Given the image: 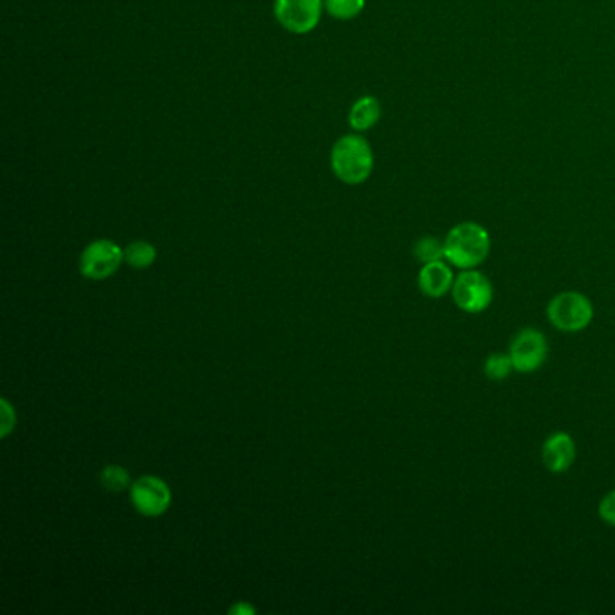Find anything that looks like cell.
<instances>
[{
	"instance_id": "6da1fadb",
	"label": "cell",
	"mask_w": 615,
	"mask_h": 615,
	"mask_svg": "<svg viewBox=\"0 0 615 615\" xmlns=\"http://www.w3.org/2000/svg\"><path fill=\"white\" fill-rule=\"evenodd\" d=\"M491 251L489 231L478 222H460L444 239V258L459 269H475Z\"/></svg>"
},
{
	"instance_id": "7a4b0ae2",
	"label": "cell",
	"mask_w": 615,
	"mask_h": 615,
	"mask_svg": "<svg viewBox=\"0 0 615 615\" xmlns=\"http://www.w3.org/2000/svg\"><path fill=\"white\" fill-rule=\"evenodd\" d=\"M331 166L341 183L356 186L365 183L374 170V152L367 139L347 134L332 147Z\"/></svg>"
},
{
	"instance_id": "3957f363",
	"label": "cell",
	"mask_w": 615,
	"mask_h": 615,
	"mask_svg": "<svg viewBox=\"0 0 615 615\" xmlns=\"http://www.w3.org/2000/svg\"><path fill=\"white\" fill-rule=\"evenodd\" d=\"M547 318L558 331L581 332L594 320V305L578 291L556 294L547 305Z\"/></svg>"
},
{
	"instance_id": "277c9868",
	"label": "cell",
	"mask_w": 615,
	"mask_h": 615,
	"mask_svg": "<svg viewBox=\"0 0 615 615\" xmlns=\"http://www.w3.org/2000/svg\"><path fill=\"white\" fill-rule=\"evenodd\" d=\"M495 289L491 280L477 269H462L455 276L451 298L460 311L469 314L484 313L493 302Z\"/></svg>"
},
{
	"instance_id": "5b68a950",
	"label": "cell",
	"mask_w": 615,
	"mask_h": 615,
	"mask_svg": "<svg viewBox=\"0 0 615 615\" xmlns=\"http://www.w3.org/2000/svg\"><path fill=\"white\" fill-rule=\"evenodd\" d=\"M507 354L513 361L516 372L533 374L547 361L549 343L543 332L533 327H525L511 340Z\"/></svg>"
},
{
	"instance_id": "8992f818",
	"label": "cell",
	"mask_w": 615,
	"mask_h": 615,
	"mask_svg": "<svg viewBox=\"0 0 615 615\" xmlns=\"http://www.w3.org/2000/svg\"><path fill=\"white\" fill-rule=\"evenodd\" d=\"M130 502L139 515L147 518H159L165 515L172 505V489L163 478L145 475L132 482Z\"/></svg>"
},
{
	"instance_id": "52a82bcc",
	"label": "cell",
	"mask_w": 615,
	"mask_h": 615,
	"mask_svg": "<svg viewBox=\"0 0 615 615\" xmlns=\"http://www.w3.org/2000/svg\"><path fill=\"white\" fill-rule=\"evenodd\" d=\"M125 262L123 249L109 239H98L83 249L80 271L89 280H105L114 275Z\"/></svg>"
},
{
	"instance_id": "ba28073f",
	"label": "cell",
	"mask_w": 615,
	"mask_h": 615,
	"mask_svg": "<svg viewBox=\"0 0 615 615\" xmlns=\"http://www.w3.org/2000/svg\"><path fill=\"white\" fill-rule=\"evenodd\" d=\"M323 0H275V17L294 35L311 33L322 19Z\"/></svg>"
},
{
	"instance_id": "9c48e42d",
	"label": "cell",
	"mask_w": 615,
	"mask_h": 615,
	"mask_svg": "<svg viewBox=\"0 0 615 615\" xmlns=\"http://www.w3.org/2000/svg\"><path fill=\"white\" fill-rule=\"evenodd\" d=\"M576 460V442L569 433H552L542 446V462L551 473H565Z\"/></svg>"
},
{
	"instance_id": "30bf717a",
	"label": "cell",
	"mask_w": 615,
	"mask_h": 615,
	"mask_svg": "<svg viewBox=\"0 0 615 615\" xmlns=\"http://www.w3.org/2000/svg\"><path fill=\"white\" fill-rule=\"evenodd\" d=\"M453 282H455V275L451 271V264H446L444 260L424 264L417 276L419 289L428 298H442L451 293Z\"/></svg>"
},
{
	"instance_id": "8fae6325",
	"label": "cell",
	"mask_w": 615,
	"mask_h": 615,
	"mask_svg": "<svg viewBox=\"0 0 615 615\" xmlns=\"http://www.w3.org/2000/svg\"><path fill=\"white\" fill-rule=\"evenodd\" d=\"M379 120H381V103L376 96H363L350 107L349 125L356 132L372 129Z\"/></svg>"
},
{
	"instance_id": "7c38bea8",
	"label": "cell",
	"mask_w": 615,
	"mask_h": 615,
	"mask_svg": "<svg viewBox=\"0 0 615 615\" xmlns=\"http://www.w3.org/2000/svg\"><path fill=\"white\" fill-rule=\"evenodd\" d=\"M123 255L125 264H129L132 269H148L156 264L157 249L147 240H134L123 249Z\"/></svg>"
},
{
	"instance_id": "4fadbf2b",
	"label": "cell",
	"mask_w": 615,
	"mask_h": 615,
	"mask_svg": "<svg viewBox=\"0 0 615 615\" xmlns=\"http://www.w3.org/2000/svg\"><path fill=\"white\" fill-rule=\"evenodd\" d=\"M100 480L101 486L109 489L112 493H120V491L130 489V486H132L129 469L123 468L120 464H111V466L103 468Z\"/></svg>"
},
{
	"instance_id": "5bb4252c",
	"label": "cell",
	"mask_w": 615,
	"mask_h": 615,
	"mask_svg": "<svg viewBox=\"0 0 615 615\" xmlns=\"http://www.w3.org/2000/svg\"><path fill=\"white\" fill-rule=\"evenodd\" d=\"M325 10L334 19L352 20L365 10V0H323Z\"/></svg>"
},
{
	"instance_id": "9a60e30c",
	"label": "cell",
	"mask_w": 615,
	"mask_h": 615,
	"mask_svg": "<svg viewBox=\"0 0 615 615\" xmlns=\"http://www.w3.org/2000/svg\"><path fill=\"white\" fill-rule=\"evenodd\" d=\"M513 361L509 358V354H502V352H493L489 354L484 363V374L493 381H502L505 377L511 376L513 372Z\"/></svg>"
},
{
	"instance_id": "2e32d148",
	"label": "cell",
	"mask_w": 615,
	"mask_h": 615,
	"mask_svg": "<svg viewBox=\"0 0 615 615\" xmlns=\"http://www.w3.org/2000/svg\"><path fill=\"white\" fill-rule=\"evenodd\" d=\"M414 255L423 264L444 260V240L441 242L437 237H423V239L417 240V244L414 246Z\"/></svg>"
},
{
	"instance_id": "e0dca14e",
	"label": "cell",
	"mask_w": 615,
	"mask_h": 615,
	"mask_svg": "<svg viewBox=\"0 0 615 615\" xmlns=\"http://www.w3.org/2000/svg\"><path fill=\"white\" fill-rule=\"evenodd\" d=\"M17 424V414H15V406L8 401L2 399V410H0V437L6 439Z\"/></svg>"
},
{
	"instance_id": "ac0fdd59",
	"label": "cell",
	"mask_w": 615,
	"mask_h": 615,
	"mask_svg": "<svg viewBox=\"0 0 615 615\" xmlns=\"http://www.w3.org/2000/svg\"><path fill=\"white\" fill-rule=\"evenodd\" d=\"M599 518L605 522V524L615 527V489L610 491L608 495L603 496V500L599 502Z\"/></svg>"
},
{
	"instance_id": "d6986e66",
	"label": "cell",
	"mask_w": 615,
	"mask_h": 615,
	"mask_svg": "<svg viewBox=\"0 0 615 615\" xmlns=\"http://www.w3.org/2000/svg\"><path fill=\"white\" fill-rule=\"evenodd\" d=\"M255 612H257V610H255L253 606L248 605V603H244V601H240V603L230 608V614L235 615H253Z\"/></svg>"
}]
</instances>
